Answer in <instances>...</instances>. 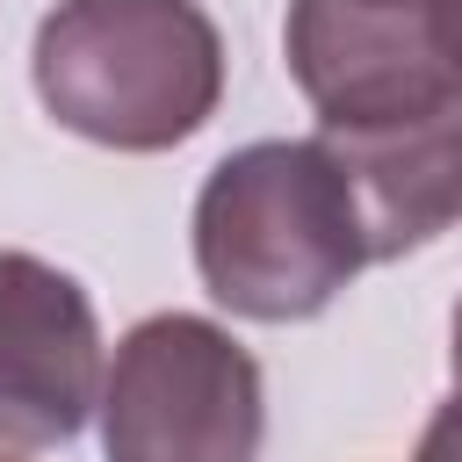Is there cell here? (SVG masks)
I'll return each instance as SVG.
<instances>
[{
	"label": "cell",
	"mask_w": 462,
	"mask_h": 462,
	"mask_svg": "<svg viewBox=\"0 0 462 462\" xmlns=\"http://www.w3.org/2000/svg\"><path fill=\"white\" fill-rule=\"evenodd\" d=\"M433 7H440V36H448V51L462 65V0H433Z\"/></svg>",
	"instance_id": "cell-8"
},
{
	"label": "cell",
	"mask_w": 462,
	"mask_h": 462,
	"mask_svg": "<svg viewBox=\"0 0 462 462\" xmlns=\"http://www.w3.org/2000/svg\"><path fill=\"white\" fill-rule=\"evenodd\" d=\"M318 137L354 188L368 260H397L462 224V94L383 123H318Z\"/></svg>",
	"instance_id": "cell-6"
},
{
	"label": "cell",
	"mask_w": 462,
	"mask_h": 462,
	"mask_svg": "<svg viewBox=\"0 0 462 462\" xmlns=\"http://www.w3.org/2000/svg\"><path fill=\"white\" fill-rule=\"evenodd\" d=\"M282 51L318 123H383L462 94L433 0H289Z\"/></svg>",
	"instance_id": "cell-4"
},
{
	"label": "cell",
	"mask_w": 462,
	"mask_h": 462,
	"mask_svg": "<svg viewBox=\"0 0 462 462\" xmlns=\"http://www.w3.org/2000/svg\"><path fill=\"white\" fill-rule=\"evenodd\" d=\"M411 462H462V383H455V397L426 419V433H419Z\"/></svg>",
	"instance_id": "cell-7"
},
{
	"label": "cell",
	"mask_w": 462,
	"mask_h": 462,
	"mask_svg": "<svg viewBox=\"0 0 462 462\" xmlns=\"http://www.w3.org/2000/svg\"><path fill=\"white\" fill-rule=\"evenodd\" d=\"M361 267L368 231L325 137H260L209 166L195 195V274L231 318H318Z\"/></svg>",
	"instance_id": "cell-1"
},
{
	"label": "cell",
	"mask_w": 462,
	"mask_h": 462,
	"mask_svg": "<svg viewBox=\"0 0 462 462\" xmlns=\"http://www.w3.org/2000/svg\"><path fill=\"white\" fill-rule=\"evenodd\" d=\"M267 433L260 361L195 310H159L116 339L101 383L108 462H253Z\"/></svg>",
	"instance_id": "cell-3"
},
{
	"label": "cell",
	"mask_w": 462,
	"mask_h": 462,
	"mask_svg": "<svg viewBox=\"0 0 462 462\" xmlns=\"http://www.w3.org/2000/svg\"><path fill=\"white\" fill-rule=\"evenodd\" d=\"M29 79L72 137L173 152L224 101V36L195 0H58L36 22Z\"/></svg>",
	"instance_id": "cell-2"
},
{
	"label": "cell",
	"mask_w": 462,
	"mask_h": 462,
	"mask_svg": "<svg viewBox=\"0 0 462 462\" xmlns=\"http://www.w3.org/2000/svg\"><path fill=\"white\" fill-rule=\"evenodd\" d=\"M101 383L108 354L87 289L36 253H0V440L65 448L101 411Z\"/></svg>",
	"instance_id": "cell-5"
},
{
	"label": "cell",
	"mask_w": 462,
	"mask_h": 462,
	"mask_svg": "<svg viewBox=\"0 0 462 462\" xmlns=\"http://www.w3.org/2000/svg\"><path fill=\"white\" fill-rule=\"evenodd\" d=\"M448 361H455V383H462V303H455V332H448Z\"/></svg>",
	"instance_id": "cell-9"
},
{
	"label": "cell",
	"mask_w": 462,
	"mask_h": 462,
	"mask_svg": "<svg viewBox=\"0 0 462 462\" xmlns=\"http://www.w3.org/2000/svg\"><path fill=\"white\" fill-rule=\"evenodd\" d=\"M0 462H14V455H0Z\"/></svg>",
	"instance_id": "cell-10"
}]
</instances>
